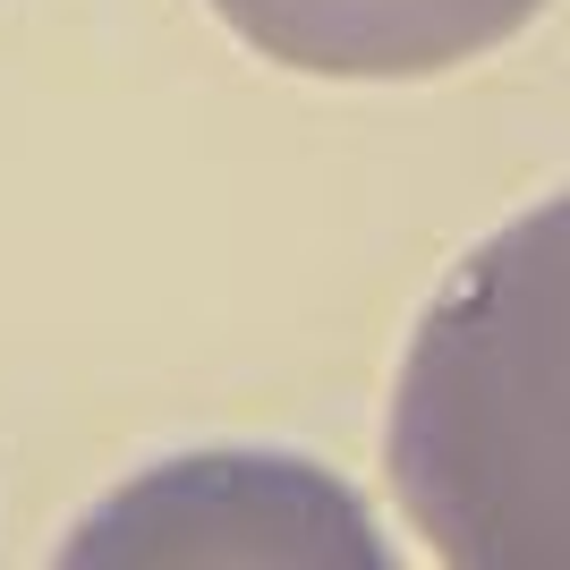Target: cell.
<instances>
[{"mask_svg": "<svg viewBox=\"0 0 570 570\" xmlns=\"http://www.w3.org/2000/svg\"><path fill=\"white\" fill-rule=\"evenodd\" d=\"M60 562H383V546L315 460L188 452L86 511Z\"/></svg>", "mask_w": 570, "mask_h": 570, "instance_id": "7a4b0ae2", "label": "cell"}, {"mask_svg": "<svg viewBox=\"0 0 570 570\" xmlns=\"http://www.w3.org/2000/svg\"><path fill=\"white\" fill-rule=\"evenodd\" d=\"M205 9L273 69L409 86V77H452L485 60L546 0H205Z\"/></svg>", "mask_w": 570, "mask_h": 570, "instance_id": "3957f363", "label": "cell"}, {"mask_svg": "<svg viewBox=\"0 0 570 570\" xmlns=\"http://www.w3.org/2000/svg\"><path fill=\"white\" fill-rule=\"evenodd\" d=\"M562 205L502 230L443 289L392 409V476L452 562L562 553Z\"/></svg>", "mask_w": 570, "mask_h": 570, "instance_id": "6da1fadb", "label": "cell"}]
</instances>
